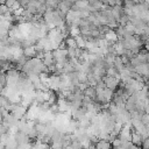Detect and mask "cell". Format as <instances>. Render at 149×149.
Returning a JSON list of instances; mask_svg holds the SVG:
<instances>
[{
    "label": "cell",
    "instance_id": "6da1fadb",
    "mask_svg": "<svg viewBox=\"0 0 149 149\" xmlns=\"http://www.w3.org/2000/svg\"><path fill=\"white\" fill-rule=\"evenodd\" d=\"M19 120H20V119H17L16 116H14V115L9 112V113L2 119V122H3L8 128H10L12 130H13V129L16 130V126H17V123H19Z\"/></svg>",
    "mask_w": 149,
    "mask_h": 149
},
{
    "label": "cell",
    "instance_id": "7a4b0ae2",
    "mask_svg": "<svg viewBox=\"0 0 149 149\" xmlns=\"http://www.w3.org/2000/svg\"><path fill=\"white\" fill-rule=\"evenodd\" d=\"M102 80H104L106 87H108V88H111V90H113V91L118 87V85H119V83H120V79H119V78H116V77H114V76H107V74L102 77Z\"/></svg>",
    "mask_w": 149,
    "mask_h": 149
},
{
    "label": "cell",
    "instance_id": "3957f363",
    "mask_svg": "<svg viewBox=\"0 0 149 149\" xmlns=\"http://www.w3.org/2000/svg\"><path fill=\"white\" fill-rule=\"evenodd\" d=\"M111 9H112V13H113V15H114V17H115L116 21L121 17V15L125 14V12H123V6H122V5H114Z\"/></svg>",
    "mask_w": 149,
    "mask_h": 149
},
{
    "label": "cell",
    "instance_id": "277c9868",
    "mask_svg": "<svg viewBox=\"0 0 149 149\" xmlns=\"http://www.w3.org/2000/svg\"><path fill=\"white\" fill-rule=\"evenodd\" d=\"M104 37L108 41V42H111V43H114V42H116L119 38H118V35H116V33H115V30L114 29H108L105 34H104Z\"/></svg>",
    "mask_w": 149,
    "mask_h": 149
},
{
    "label": "cell",
    "instance_id": "5b68a950",
    "mask_svg": "<svg viewBox=\"0 0 149 149\" xmlns=\"http://www.w3.org/2000/svg\"><path fill=\"white\" fill-rule=\"evenodd\" d=\"M42 61H43V63H44L47 66L55 64V59H54V56H52V52H51V50L44 51V56H43Z\"/></svg>",
    "mask_w": 149,
    "mask_h": 149
},
{
    "label": "cell",
    "instance_id": "8992f818",
    "mask_svg": "<svg viewBox=\"0 0 149 149\" xmlns=\"http://www.w3.org/2000/svg\"><path fill=\"white\" fill-rule=\"evenodd\" d=\"M93 147L98 148V149H101V148H105V149H108L112 147V143L108 141V140H102V139H99L94 144Z\"/></svg>",
    "mask_w": 149,
    "mask_h": 149
},
{
    "label": "cell",
    "instance_id": "52a82bcc",
    "mask_svg": "<svg viewBox=\"0 0 149 149\" xmlns=\"http://www.w3.org/2000/svg\"><path fill=\"white\" fill-rule=\"evenodd\" d=\"M22 52H23V55H24L27 58H31V57H34V56H35V54H36L35 45H30V47L22 48Z\"/></svg>",
    "mask_w": 149,
    "mask_h": 149
},
{
    "label": "cell",
    "instance_id": "ba28073f",
    "mask_svg": "<svg viewBox=\"0 0 149 149\" xmlns=\"http://www.w3.org/2000/svg\"><path fill=\"white\" fill-rule=\"evenodd\" d=\"M142 141H143V139H142V136H141L140 134H137L136 132H133V133H132V142H133L137 148L142 147Z\"/></svg>",
    "mask_w": 149,
    "mask_h": 149
},
{
    "label": "cell",
    "instance_id": "9c48e42d",
    "mask_svg": "<svg viewBox=\"0 0 149 149\" xmlns=\"http://www.w3.org/2000/svg\"><path fill=\"white\" fill-rule=\"evenodd\" d=\"M84 95H86V97H90L91 99H93V100H95V86H92V85H90V86H87L84 91Z\"/></svg>",
    "mask_w": 149,
    "mask_h": 149
},
{
    "label": "cell",
    "instance_id": "30bf717a",
    "mask_svg": "<svg viewBox=\"0 0 149 149\" xmlns=\"http://www.w3.org/2000/svg\"><path fill=\"white\" fill-rule=\"evenodd\" d=\"M113 66L118 70V72H120V71L125 68V64H123V62H122V59H121V56H119V55H116V56H115V58H114V63H113Z\"/></svg>",
    "mask_w": 149,
    "mask_h": 149
},
{
    "label": "cell",
    "instance_id": "8fae6325",
    "mask_svg": "<svg viewBox=\"0 0 149 149\" xmlns=\"http://www.w3.org/2000/svg\"><path fill=\"white\" fill-rule=\"evenodd\" d=\"M74 40H76V43H77V47L78 48H81V49H85V44H86V40L79 34L77 36H74Z\"/></svg>",
    "mask_w": 149,
    "mask_h": 149
},
{
    "label": "cell",
    "instance_id": "7c38bea8",
    "mask_svg": "<svg viewBox=\"0 0 149 149\" xmlns=\"http://www.w3.org/2000/svg\"><path fill=\"white\" fill-rule=\"evenodd\" d=\"M128 22H129V16H128V15H126V14L121 15V17L118 20L119 26H122V27H125V26H126Z\"/></svg>",
    "mask_w": 149,
    "mask_h": 149
},
{
    "label": "cell",
    "instance_id": "4fadbf2b",
    "mask_svg": "<svg viewBox=\"0 0 149 149\" xmlns=\"http://www.w3.org/2000/svg\"><path fill=\"white\" fill-rule=\"evenodd\" d=\"M142 147H143V148H149V136L146 137V139L142 141Z\"/></svg>",
    "mask_w": 149,
    "mask_h": 149
},
{
    "label": "cell",
    "instance_id": "5bb4252c",
    "mask_svg": "<svg viewBox=\"0 0 149 149\" xmlns=\"http://www.w3.org/2000/svg\"><path fill=\"white\" fill-rule=\"evenodd\" d=\"M144 47H146V50H147V51H149V43H146V45H144Z\"/></svg>",
    "mask_w": 149,
    "mask_h": 149
},
{
    "label": "cell",
    "instance_id": "9a60e30c",
    "mask_svg": "<svg viewBox=\"0 0 149 149\" xmlns=\"http://www.w3.org/2000/svg\"><path fill=\"white\" fill-rule=\"evenodd\" d=\"M144 1H146V3H147V5L149 6V0H144Z\"/></svg>",
    "mask_w": 149,
    "mask_h": 149
}]
</instances>
